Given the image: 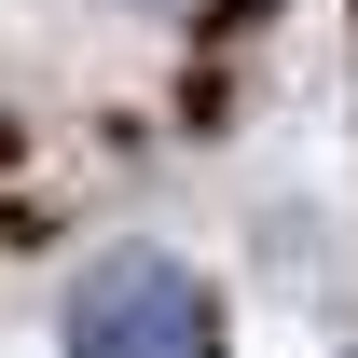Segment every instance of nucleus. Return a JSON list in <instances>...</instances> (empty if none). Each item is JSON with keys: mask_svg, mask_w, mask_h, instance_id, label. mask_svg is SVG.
<instances>
[{"mask_svg": "<svg viewBox=\"0 0 358 358\" xmlns=\"http://www.w3.org/2000/svg\"><path fill=\"white\" fill-rule=\"evenodd\" d=\"M55 358H221V289L166 248H110V262L69 275Z\"/></svg>", "mask_w": 358, "mask_h": 358, "instance_id": "1", "label": "nucleus"}, {"mask_svg": "<svg viewBox=\"0 0 358 358\" xmlns=\"http://www.w3.org/2000/svg\"><path fill=\"white\" fill-rule=\"evenodd\" d=\"M152 14H179V0H152Z\"/></svg>", "mask_w": 358, "mask_h": 358, "instance_id": "2", "label": "nucleus"}]
</instances>
